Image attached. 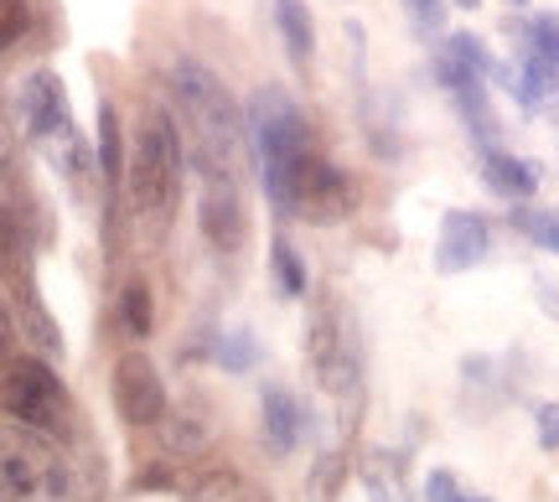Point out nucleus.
I'll return each mask as SVG.
<instances>
[{"instance_id": "obj_1", "label": "nucleus", "mask_w": 559, "mask_h": 502, "mask_svg": "<svg viewBox=\"0 0 559 502\" xmlns=\"http://www.w3.org/2000/svg\"><path fill=\"white\" fill-rule=\"evenodd\" d=\"M171 88L192 130V162H198L207 187H239L243 177V135L249 124L239 120V104L223 88V79L198 58H181L171 68Z\"/></svg>"}, {"instance_id": "obj_2", "label": "nucleus", "mask_w": 559, "mask_h": 502, "mask_svg": "<svg viewBox=\"0 0 559 502\" xmlns=\"http://www.w3.org/2000/svg\"><path fill=\"white\" fill-rule=\"evenodd\" d=\"M124 181H130V202H135L140 218L171 223L181 202V181H187V156H181V130L156 104L140 120V135L130 145V162H124Z\"/></svg>"}, {"instance_id": "obj_3", "label": "nucleus", "mask_w": 559, "mask_h": 502, "mask_svg": "<svg viewBox=\"0 0 559 502\" xmlns=\"http://www.w3.org/2000/svg\"><path fill=\"white\" fill-rule=\"evenodd\" d=\"M73 477L52 435L0 425V502H68Z\"/></svg>"}, {"instance_id": "obj_4", "label": "nucleus", "mask_w": 559, "mask_h": 502, "mask_svg": "<svg viewBox=\"0 0 559 502\" xmlns=\"http://www.w3.org/2000/svg\"><path fill=\"white\" fill-rule=\"evenodd\" d=\"M249 141L260 151L264 192H270V202H280L290 171L311 156V120L300 115V104L290 99V94L260 88V94L249 99Z\"/></svg>"}, {"instance_id": "obj_5", "label": "nucleus", "mask_w": 559, "mask_h": 502, "mask_svg": "<svg viewBox=\"0 0 559 502\" xmlns=\"http://www.w3.org/2000/svg\"><path fill=\"white\" fill-rule=\"evenodd\" d=\"M0 409L26 430L52 435V441H62V430H68V389L52 373V362L26 358V352L0 368Z\"/></svg>"}, {"instance_id": "obj_6", "label": "nucleus", "mask_w": 559, "mask_h": 502, "mask_svg": "<svg viewBox=\"0 0 559 502\" xmlns=\"http://www.w3.org/2000/svg\"><path fill=\"white\" fill-rule=\"evenodd\" d=\"M275 207L285 213V218L332 228V223L353 218V207H358V181L347 177L342 166L321 162L317 151H311V156L290 171V181H285V192H280Z\"/></svg>"}, {"instance_id": "obj_7", "label": "nucleus", "mask_w": 559, "mask_h": 502, "mask_svg": "<svg viewBox=\"0 0 559 502\" xmlns=\"http://www.w3.org/2000/svg\"><path fill=\"white\" fill-rule=\"evenodd\" d=\"M306 358H311V373H317V383L332 399H353L358 394V347L347 337V316L337 306H326V311L311 316Z\"/></svg>"}, {"instance_id": "obj_8", "label": "nucleus", "mask_w": 559, "mask_h": 502, "mask_svg": "<svg viewBox=\"0 0 559 502\" xmlns=\"http://www.w3.org/2000/svg\"><path fill=\"white\" fill-rule=\"evenodd\" d=\"M115 409H120L124 425H135V430H160V420L171 415V399H166V379H160V368L145 352H124L115 362Z\"/></svg>"}, {"instance_id": "obj_9", "label": "nucleus", "mask_w": 559, "mask_h": 502, "mask_svg": "<svg viewBox=\"0 0 559 502\" xmlns=\"http://www.w3.org/2000/svg\"><path fill=\"white\" fill-rule=\"evenodd\" d=\"M492 254V228L481 213L472 207H451L440 218V243H436V270L440 275H461V270H477Z\"/></svg>"}, {"instance_id": "obj_10", "label": "nucleus", "mask_w": 559, "mask_h": 502, "mask_svg": "<svg viewBox=\"0 0 559 502\" xmlns=\"http://www.w3.org/2000/svg\"><path fill=\"white\" fill-rule=\"evenodd\" d=\"M440 79L451 88V99H456L461 120L472 130V141H477L481 151H492V141H498V115H492V99H487V88H481L487 79L472 73L466 62H456L451 52H440Z\"/></svg>"}, {"instance_id": "obj_11", "label": "nucleus", "mask_w": 559, "mask_h": 502, "mask_svg": "<svg viewBox=\"0 0 559 502\" xmlns=\"http://www.w3.org/2000/svg\"><path fill=\"white\" fill-rule=\"evenodd\" d=\"M202 239L213 243L218 254H239L249 243V207H243L239 187H207V198L198 207Z\"/></svg>"}, {"instance_id": "obj_12", "label": "nucleus", "mask_w": 559, "mask_h": 502, "mask_svg": "<svg viewBox=\"0 0 559 502\" xmlns=\"http://www.w3.org/2000/svg\"><path fill=\"white\" fill-rule=\"evenodd\" d=\"M21 109H26V130L47 141V135H68V99H62V79L58 73H32L21 88Z\"/></svg>"}, {"instance_id": "obj_13", "label": "nucleus", "mask_w": 559, "mask_h": 502, "mask_svg": "<svg viewBox=\"0 0 559 502\" xmlns=\"http://www.w3.org/2000/svg\"><path fill=\"white\" fill-rule=\"evenodd\" d=\"M260 404H264V441H270V451L290 456V451L300 445V435H306V409H300V399L290 394V389L270 383Z\"/></svg>"}, {"instance_id": "obj_14", "label": "nucleus", "mask_w": 559, "mask_h": 502, "mask_svg": "<svg viewBox=\"0 0 559 502\" xmlns=\"http://www.w3.org/2000/svg\"><path fill=\"white\" fill-rule=\"evenodd\" d=\"M187 502H270L249 471H234V466H207L187 482Z\"/></svg>"}, {"instance_id": "obj_15", "label": "nucleus", "mask_w": 559, "mask_h": 502, "mask_svg": "<svg viewBox=\"0 0 559 502\" xmlns=\"http://www.w3.org/2000/svg\"><path fill=\"white\" fill-rule=\"evenodd\" d=\"M481 181L508 202H528L539 192V166L534 162H519V156H508V151H481Z\"/></svg>"}, {"instance_id": "obj_16", "label": "nucleus", "mask_w": 559, "mask_h": 502, "mask_svg": "<svg viewBox=\"0 0 559 502\" xmlns=\"http://www.w3.org/2000/svg\"><path fill=\"white\" fill-rule=\"evenodd\" d=\"M275 26H280V47L290 52L300 73L311 68V52H317V21H311V5L306 0H275Z\"/></svg>"}, {"instance_id": "obj_17", "label": "nucleus", "mask_w": 559, "mask_h": 502, "mask_svg": "<svg viewBox=\"0 0 559 502\" xmlns=\"http://www.w3.org/2000/svg\"><path fill=\"white\" fill-rule=\"evenodd\" d=\"M99 177L109 187L124 177V130H120V109L109 99H99Z\"/></svg>"}, {"instance_id": "obj_18", "label": "nucleus", "mask_w": 559, "mask_h": 502, "mask_svg": "<svg viewBox=\"0 0 559 502\" xmlns=\"http://www.w3.org/2000/svg\"><path fill=\"white\" fill-rule=\"evenodd\" d=\"M362 487L373 502H409L404 498V462L394 451H379L373 462H362Z\"/></svg>"}, {"instance_id": "obj_19", "label": "nucleus", "mask_w": 559, "mask_h": 502, "mask_svg": "<svg viewBox=\"0 0 559 502\" xmlns=\"http://www.w3.org/2000/svg\"><path fill=\"white\" fill-rule=\"evenodd\" d=\"M120 326L130 337H151L156 332V296L145 280H130L120 290Z\"/></svg>"}, {"instance_id": "obj_20", "label": "nucleus", "mask_w": 559, "mask_h": 502, "mask_svg": "<svg viewBox=\"0 0 559 502\" xmlns=\"http://www.w3.org/2000/svg\"><path fill=\"white\" fill-rule=\"evenodd\" d=\"M160 435H166V451H171V456H198L213 430H207L202 415H166V420H160Z\"/></svg>"}, {"instance_id": "obj_21", "label": "nucleus", "mask_w": 559, "mask_h": 502, "mask_svg": "<svg viewBox=\"0 0 559 502\" xmlns=\"http://www.w3.org/2000/svg\"><path fill=\"white\" fill-rule=\"evenodd\" d=\"M270 270H275V285L285 290V296H306V264H300V254L290 249L285 239H275V249H270Z\"/></svg>"}, {"instance_id": "obj_22", "label": "nucleus", "mask_w": 559, "mask_h": 502, "mask_svg": "<svg viewBox=\"0 0 559 502\" xmlns=\"http://www.w3.org/2000/svg\"><path fill=\"white\" fill-rule=\"evenodd\" d=\"M445 52H451L456 62H466L472 73H481V79H502V62L492 58V52H487V47H481L472 32H456V37L445 41Z\"/></svg>"}, {"instance_id": "obj_23", "label": "nucleus", "mask_w": 559, "mask_h": 502, "mask_svg": "<svg viewBox=\"0 0 559 502\" xmlns=\"http://www.w3.org/2000/svg\"><path fill=\"white\" fill-rule=\"evenodd\" d=\"M513 223H519L523 234L534 243H544L549 254H559V213H539V207H519L513 213Z\"/></svg>"}, {"instance_id": "obj_24", "label": "nucleus", "mask_w": 559, "mask_h": 502, "mask_svg": "<svg viewBox=\"0 0 559 502\" xmlns=\"http://www.w3.org/2000/svg\"><path fill=\"white\" fill-rule=\"evenodd\" d=\"M528 52L559 68V21L555 16H534V21H528Z\"/></svg>"}, {"instance_id": "obj_25", "label": "nucleus", "mask_w": 559, "mask_h": 502, "mask_svg": "<svg viewBox=\"0 0 559 502\" xmlns=\"http://www.w3.org/2000/svg\"><path fill=\"white\" fill-rule=\"evenodd\" d=\"M32 21V5L26 0H0V52H11Z\"/></svg>"}, {"instance_id": "obj_26", "label": "nucleus", "mask_w": 559, "mask_h": 502, "mask_svg": "<svg viewBox=\"0 0 559 502\" xmlns=\"http://www.w3.org/2000/svg\"><path fill=\"white\" fill-rule=\"evenodd\" d=\"M223 368H254V358H260V347H254V337L249 332H234V337H223Z\"/></svg>"}, {"instance_id": "obj_27", "label": "nucleus", "mask_w": 559, "mask_h": 502, "mask_svg": "<svg viewBox=\"0 0 559 502\" xmlns=\"http://www.w3.org/2000/svg\"><path fill=\"white\" fill-rule=\"evenodd\" d=\"M337 482H342V456H321L317 477H311V498L332 502V498H337Z\"/></svg>"}, {"instance_id": "obj_28", "label": "nucleus", "mask_w": 559, "mask_h": 502, "mask_svg": "<svg viewBox=\"0 0 559 502\" xmlns=\"http://www.w3.org/2000/svg\"><path fill=\"white\" fill-rule=\"evenodd\" d=\"M21 260V228H16V213L0 207V264H16Z\"/></svg>"}, {"instance_id": "obj_29", "label": "nucleus", "mask_w": 559, "mask_h": 502, "mask_svg": "<svg viewBox=\"0 0 559 502\" xmlns=\"http://www.w3.org/2000/svg\"><path fill=\"white\" fill-rule=\"evenodd\" d=\"M404 5H409L419 32H440L445 26V0H404Z\"/></svg>"}, {"instance_id": "obj_30", "label": "nucleus", "mask_w": 559, "mask_h": 502, "mask_svg": "<svg viewBox=\"0 0 559 502\" xmlns=\"http://www.w3.org/2000/svg\"><path fill=\"white\" fill-rule=\"evenodd\" d=\"M456 498H461V487L451 471H430L425 477V502H456Z\"/></svg>"}, {"instance_id": "obj_31", "label": "nucleus", "mask_w": 559, "mask_h": 502, "mask_svg": "<svg viewBox=\"0 0 559 502\" xmlns=\"http://www.w3.org/2000/svg\"><path fill=\"white\" fill-rule=\"evenodd\" d=\"M539 445L544 451H559V404H544L539 409Z\"/></svg>"}, {"instance_id": "obj_32", "label": "nucleus", "mask_w": 559, "mask_h": 502, "mask_svg": "<svg viewBox=\"0 0 559 502\" xmlns=\"http://www.w3.org/2000/svg\"><path fill=\"white\" fill-rule=\"evenodd\" d=\"M534 290H539L544 316H549V322H559V280H549V275H539V280H534Z\"/></svg>"}, {"instance_id": "obj_33", "label": "nucleus", "mask_w": 559, "mask_h": 502, "mask_svg": "<svg viewBox=\"0 0 559 502\" xmlns=\"http://www.w3.org/2000/svg\"><path fill=\"white\" fill-rule=\"evenodd\" d=\"M11 337H16V332H11V322H5V311H0V368H5V362L16 358V352H11Z\"/></svg>"}, {"instance_id": "obj_34", "label": "nucleus", "mask_w": 559, "mask_h": 502, "mask_svg": "<svg viewBox=\"0 0 559 502\" xmlns=\"http://www.w3.org/2000/svg\"><path fill=\"white\" fill-rule=\"evenodd\" d=\"M451 5H461V11H477L481 0H451Z\"/></svg>"}, {"instance_id": "obj_35", "label": "nucleus", "mask_w": 559, "mask_h": 502, "mask_svg": "<svg viewBox=\"0 0 559 502\" xmlns=\"http://www.w3.org/2000/svg\"><path fill=\"white\" fill-rule=\"evenodd\" d=\"M456 502H492V498H466V492H461V498Z\"/></svg>"}, {"instance_id": "obj_36", "label": "nucleus", "mask_w": 559, "mask_h": 502, "mask_svg": "<svg viewBox=\"0 0 559 502\" xmlns=\"http://www.w3.org/2000/svg\"><path fill=\"white\" fill-rule=\"evenodd\" d=\"M508 5H528V0H508Z\"/></svg>"}]
</instances>
